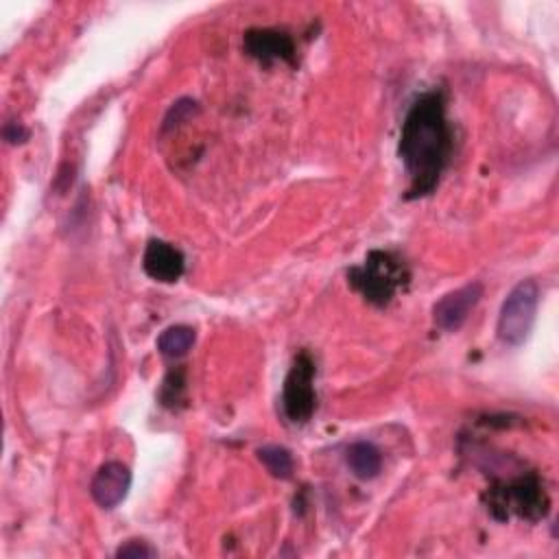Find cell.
Segmentation results:
<instances>
[{
	"instance_id": "cell-1",
	"label": "cell",
	"mask_w": 559,
	"mask_h": 559,
	"mask_svg": "<svg viewBox=\"0 0 559 559\" xmlns=\"http://www.w3.org/2000/svg\"><path fill=\"white\" fill-rule=\"evenodd\" d=\"M454 133L445 118L441 92H424L408 107L397 142V155L408 175L406 199L428 197L450 164Z\"/></svg>"
},
{
	"instance_id": "cell-2",
	"label": "cell",
	"mask_w": 559,
	"mask_h": 559,
	"mask_svg": "<svg viewBox=\"0 0 559 559\" xmlns=\"http://www.w3.org/2000/svg\"><path fill=\"white\" fill-rule=\"evenodd\" d=\"M487 511L504 522L511 515H518L526 522H539L546 518L550 498L542 478L535 472H522L507 480H496L483 496Z\"/></svg>"
},
{
	"instance_id": "cell-3",
	"label": "cell",
	"mask_w": 559,
	"mask_h": 559,
	"mask_svg": "<svg viewBox=\"0 0 559 559\" xmlns=\"http://www.w3.org/2000/svg\"><path fill=\"white\" fill-rule=\"evenodd\" d=\"M347 277L369 304L386 306L408 284V269L395 253L373 249L362 264L349 269Z\"/></svg>"
},
{
	"instance_id": "cell-4",
	"label": "cell",
	"mask_w": 559,
	"mask_h": 559,
	"mask_svg": "<svg viewBox=\"0 0 559 559\" xmlns=\"http://www.w3.org/2000/svg\"><path fill=\"white\" fill-rule=\"evenodd\" d=\"M537 304H539V286L535 280H522L509 290V295L500 306L498 323H496L498 338L504 345L518 347L526 341L535 323Z\"/></svg>"
},
{
	"instance_id": "cell-5",
	"label": "cell",
	"mask_w": 559,
	"mask_h": 559,
	"mask_svg": "<svg viewBox=\"0 0 559 559\" xmlns=\"http://www.w3.org/2000/svg\"><path fill=\"white\" fill-rule=\"evenodd\" d=\"M314 376H317V365L312 356L306 349H301L295 356L282 389V408L293 424H306L317 408Z\"/></svg>"
},
{
	"instance_id": "cell-6",
	"label": "cell",
	"mask_w": 559,
	"mask_h": 559,
	"mask_svg": "<svg viewBox=\"0 0 559 559\" xmlns=\"http://www.w3.org/2000/svg\"><path fill=\"white\" fill-rule=\"evenodd\" d=\"M483 297V284L469 282L456 290L445 293L432 308V321L443 332H456L463 328L472 310Z\"/></svg>"
},
{
	"instance_id": "cell-7",
	"label": "cell",
	"mask_w": 559,
	"mask_h": 559,
	"mask_svg": "<svg viewBox=\"0 0 559 559\" xmlns=\"http://www.w3.org/2000/svg\"><path fill=\"white\" fill-rule=\"evenodd\" d=\"M242 48L249 57L269 66L273 61L295 63V41L286 31L280 28H249L242 35Z\"/></svg>"
},
{
	"instance_id": "cell-8",
	"label": "cell",
	"mask_w": 559,
	"mask_h": 559,
	"mask_svg": "<svg viewBox=\"0 0 559 559\" xmlns=\"http://www.w3.org/2000/svg\"><path fill=\"white\" fill-rule=\"evenodd\" d=\"M129 487L131 469L120 461H107L96 469L90 483V493L100 509H114L127 498Z\"/></svg>"
},
{
	"instance_id": "cell-9",
	"label": "cell",
	"mask_w": 559,
	"mask_h": 559,
	"mask_svg": "<svg viewBox=\"0 0 559 559\" xmlns=\"http://www.w3.org/2000/svg\"><path fill=\"white\" fill-rule=\"evenodd\" d=\"M142 266H144V273L151 280L164 282V284H173V282H177L183 275L186 258L170 242L153 238V240H148V245L144 249Z\"/></svg>"
},
{
	"instance_id": "cell-10",
	"label": "cell",
	"mask_w": 559,
	"mask_h": 559,
	"mask_svg": "<svg viewBox=\"0 0 559 559\" xmlns=\"http://www.w3.org/2000/svg\"><path fill=\"white\" fill-rule=\"evenodd\" d=\"M345 465L360 480H371L382 469V454L369 441H356L345 450Z\"/></svg>"
},
{
	"instance_id": "cell-11",
	"label": "cell",
	"mask_w": 559,
	"mask_h": 559,
	"mask_svg": "<svg viewBox=\"0 0 559 559\" xmlns=\"http://www.w3.org/2000/svg\"><path fill=\"white\" fill-rule=\"evenodd\" d=\"M197 341V332L190 325H170L157 336V349L166 358H181L186 356Z\"/></svg>"
},
{
	"instance_id": "cell-12",
	"label": "cell",
	"mask_w": 559,
	"mask_h": 559,
	"mask_svg": "<svg viewBox=\"0 0 559 559\" xmlns=\"http://www.w3.org/2000/svg\"><path fill=\"white\" fill-rule=\"evenodd\" d=\"M258 461L275 476V478H290L293 476V469H295V463H293V456L286 448L282 445H264L260 448L258 452Z\"/></svg>"
},
{
	"instance_id": "cell-13",
	"label": "cell",
	"mask_w": 559,
	"mask_h": 559,
	"mask_svg": "<svg viewBox=\"0 0 559 559\" xmlns=\"http://www.w3.org/2000/svg\"><path fill=\"white\" fill-rule=\"evenodd\" d=\"M183 393H186V369L175 367L166 373V378L162 382L159 400L164 406L175 408V406H179V402H183Z\"/></svg>"
},
{
	"instance_id": "cell-14",
	"label": "cell",
	"mask_w": 559,
	"mask_h": 559,
	"mask_svg": "<svg viewBox=\"0 0 559 559\" xmlns=\"http://www.w3.org/2000/svg\"><path fill=\"white\" fill-rule=\"evenodd\" d=\"M197 111H199L197 100H192V98H181V100L173 103V107L168 109V114H166V118H164L162 129H164V131H168V129H173V127H177V124L186 122V120H188L190 116H194Z\"/></svg>"
},
{
	"instance_id": "cell-15",
	"label": "cell",
	"mask_w": 559,
	"mask_h": 559,
	"mask_svg": "<svg viewBox=\"0 0 559 559\" xmlns=\"http://www.w3.org/2000/svg\"><path fill=\"white\" fill-rule=\"evenodd\" d=\"M157 550L148 544V542H142V539H129L127 544H122L118 550H116V557H124V559H151L155 557Z\"/></svg>"
},
{
	"instance_id": "cell-16",
	"label": "cell",
	"mask_w": 559,
	"mask_h": 559,
	"mask_svg": "<svg viewBox=\"0 0 559 559\" xmlns=\"http://www.w3.org/2000/svg\"><path fill=\"white\" fill-rule=\"evenodd\" d=\"M2 133H4V140L11 142V144H20V142H24L28 138L26 127H22L20 122H7Z\"/></svg>"
}]
</instances>
